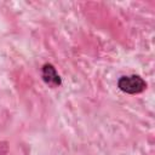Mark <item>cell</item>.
Segmentation results:
<instances>
[{
    "label": "cell",
    "instance_id": "obj_1",
    "mask_svg": "<svg viewBox=\"0 0 155 155\" xmlns=\"http://www.w3.org/2000/svg\"><path fill=\"white\" fill-rule=\"evenodd\" d=\"M117 86L125 93L136 94L145 90L147 82L139 75H127V76H121L119 79Z\"/></svg>",
    "mask_w": 155,
    "mask_h": 155
},
{
    "label": "cell",
    "instance_id": "obj_2",
    "mask_svg": "<svg viewBox=\"0 0 155 155\" xmlns=\"http://www.w3.org/2000/svg\"><path fill=\"white\" fill-rule=\"evenodd\" d=\"M41 76H42V80L51 87H57V86H59L62 84L61 76L58 75L56 68L50 63H46V64L42 65Z\"/></svg>",
    "mask_w": 155,
    "mask_h": 155
}]
</instances>
